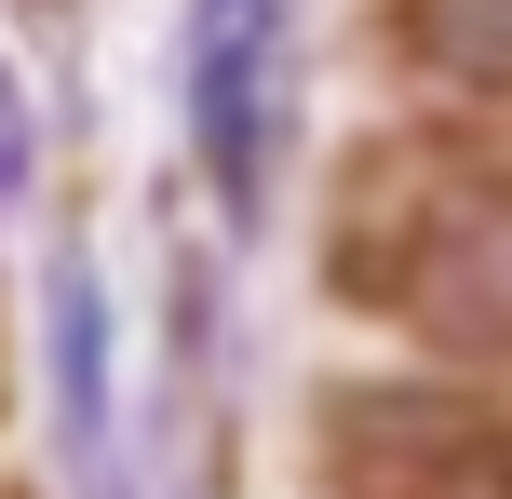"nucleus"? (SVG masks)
Instances as JSON below:
<instances>
[{
  "label": "nucleus",
  "mask_w": 512,
  "mask_h": 499,
  "mask_svg": "<svg viewBox=\"0 0 512 499\" xmlns=\"http://www.w3.org/2000/svg\"><path fill=\"white\" fill-rule=\"evenodd\" d=\"M41 189V108H27V81H14V54H0V216Z\"/></svg>",
  "instance_id": "nucleus-5"
},
{
  "label": "nucleus",
  "mask_w": 512,
  "mask_h": 499,
  "mask_svg": "<svg viewBox=\"0 0 512 499\" xmlns=\"http://www.w3.org/2000/svg\"><path fill=\"white\" fill-rule=\"evenodd\" d=\"M324 297L405 365L512 392V135L445 108L364 135L324 189Z\"/></svg>",
  "instance_id": "nucleus-1"
},
{
  "label": "nucleus",
  "mask_w": 512,
  "mask_h": 499,
  "mask_svg": "<svg viewBox=\"0 0 512 499\" xmlns=\"http://www.w3.org/2000/svg\"><path fill=\"white\" fill-rule=\"evenodd\" d=\"M176 108H189L203 203L230 230H256L283 203V149H297V0H189Z\"/></svg>",
  "instance_id": "nucleus-3"
},
{
  "label": "nucleus",
  "mask_w": 512,
  "mask_h": 499,
  "mask_svg": "<svg viewBox=\"0 0 512 499\" xmlns=\"http://www.w3.org/2000/svg\"><path fill=\"white\" fill-rule=\"evenodd\" d=\"M0 499H41V486H0Z\"/></svg>",
  "instance_id": "nucleus-6"
},
{
  "label": "nucleus",
  "mask_w": 512,
  "mask_h": 499,
  "mask_svg": "<svg viewBox=\"0 0 512 499\" xmlns=\"http://www.w3.org/2000/svg\"><path fill=\"white\" fill-rule=\"evenodd\" d=\"M378 54L445 122H512V0H378Z\"/></svg>",
  "instance_id": "nucleus-4"
},
{
  "label": "nucleus",
  "mask_w": 512,
  "mask_h": 499,
  "mask_svg": "<svg viewBox=\"0 0 512 499\" xmlns=\"http://www.w3.org/2000/svg\"><path fill=\"white\" fill-rule=\"evenodd\" d=\"M297 486L310 499H512V392L445 365L310 378Z\"/></svg>",
  "instance_id": "nucleus-2"
}]
</instances>
